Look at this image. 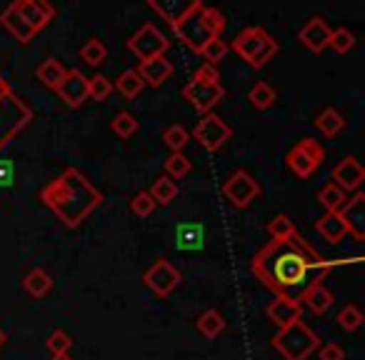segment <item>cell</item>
<instances>
[{
  "label": "cell",
  "mask_w": 365,
  "mask_h": 360,
  "mask_svg": "<svg viewBox=\"0 0 365 360\" xmlns=\"http://www.w3.org/2000/svg\"><path fill=\"white\" fill-rule=\"evenodd\" d=\"M348 260H325L313 250L308 240L295 230L288 240H268L250 260V270L263 288L275 293V298H288L300 303L305 290L323 283L330 270Z\"/></svg>",
  "instance_id": "cell-1"
},
{
  "label": "cell",
  "mask_w": 365,
  "mask_h": 360,
  "mask_svg": "<svg viewBox=\"0 0 365 360\" xmlns=\"http://www.w3.org/2000/svg\"><path fill=\"white\" fill-rule=\"evenodd\" d=\"M41 200L66 228L76 230L103 203V193L78 168H66V173L41 190Z\"/></svg>",
  "instance_id": "cell-2"
},
{
  "label": "cell",
  "mask_w": 365,
  "mask_h": 360,
  "mask_svg": "<svg viewBox=\"0 0 365 360\" xmlns=\"http://www.w3.org/2000/svg\"><path fill=\"white\" fill-rule=\"evenodd\" d=\"M273 348L285 360H308L320 348V338L313 333L310 325L295 320L285 328H278V333L273 335Z\"/></svg>",
  "instance_id": "cell-3"
},
{
  "label": "cell",
  "mask_w": 365,
  "mask_h": 360,
  "mask_svg": "<svg viewBox=\"0 0 365 360\" xmlns=\"http://www.w3.org/2000/svg\"><path fill=\"white\" fill-rule=\"evenodd\" d=\"M233 51L238 53L250 68H263L265 63L275 58L278 43H275V38L270 36V33H265L263 28L250 26L235 36Z\"/></svg>",
  "instance_id": "cell-4"
},
{
  "label": "cell",
  "mask_w": 365,
  "mask_h": 360,
  "mask_svg": "<svg viewBox=\"0 0 365 360\" xmlns=\"http://www.w3.org/2000/svg\"><path fill=\"white\" fill-rule=\"evenodd\" d=\"M33 120V110L28 108L26 101L8 93L6 98H0V150L13 140L21 130H26Z\"/></svg>",
  "instance_id": "cell-5"
},
{
  "label": "cell",
  "mask_w": 365,
  "mask_h": 360,
  "mask_svg": "<svg viewBox=\"0 0 365 360\" xmlns=\"http://www.w3.org/2000/svg\"><path fill=\"white\" fill-rule=\"evenodd\" d=\"M323 160H325V148L320 145V140L308 138V135L300 138V140L285 153V165H288L290 170H293V175L300 178V180L313 175V173L323 165Z\"/></svg>",
  "instance_id": "cell-6"
},
{
  "label": "cell",
  "mask_w": 365,
  "mask_h": 360,
  "mask_svg": "<svg viewBox=\"0 0 365 360\" xmlns=\"http://www.w3.org/2000/svg\"><path fill=\"white\" fill-rule=\"evenodd\" d=\"M175 36L180 38V43L182 46H188L193 53H203V48L208 46L213 38H218L213 31L208 28V23H205V18H203V6L198 8V11H193L188 18H182L180 23H178L175 28Z\"/></svg>",
  "instance_id": "cell-7"
},
{
  "label": "cell",
  "mask_w": 365,
  "mask_h": 360,
  "mask_svg": "<svg viewBox=\"0 0 365 360\" xmlns=\"http://www.w3.org/2000/svg\"><path fill=\"white\" fill-rule=\"evenodd\" d=\"M193 138L200 143V148L208 153H218L225 143L233 138V128L215 113H205L198 120V125L193 128Z\"/></svg>",
  "instance_id": "cell-8"
},
{
  "label": "cell",
  "mask_w": 365,
  "mask_h": 360,
  "mask_svg": "<svg viewBox=\"0 0 365 360\" xmlns=\"http://www.w3.org/2000/svg\"><path fill=\"white\" fill-rule=\"evenodd\" d=\"M168 48H170V41H168L153 23H145V26L138 28V31L128 38V51H130L135 58H140V61H148V58H155V56H165Z\"/></svg>",
  "instance_id": "cell-9"
},
{
  "label": "cell",
  "mask_w": 365,
  "mask_h": 360,
  "mask_svg": "<svg viewBox=\"0 0 365 360\" xmlns=\"http://www.w3.org/2000/svg\"><path fill=\"white\" fill-rule=\"evenodd\" d=\"M143 280H145V285L158 295V298H168V295H170L173 290L180 285L182 275H180V270L170 263V260L160 258L145 270Z\"/></svg>",
  "instance_id": "cell-10"
},
{
  "label": "cell",
  "mask_w": 365,
  "mask_h": 360,
  "mask_svg": "<svg viewBox=\"0 0 365 360\" xmlns=\"http://www.w3.org/2000/svg\"><path fill=\"white\" fill-rule=\"evenodd\" d=\"M223 195L230 200V205H235V208H248V205L260 195V185L250 173L235 170L233 175L223 183Z\"/></svg>",
  "instance_id": "cell-11"
},
{
  "label": "cell",
  "mask_w": 365,
  "mask_h": 360,
  "mask_svg": "<svg viewBox=\"0 0 365 360\" xmlns=\"http://www.w3.org/2000/svg\"><path fill=\"white\" fill-rule=\"evenodd\" d=\"M182 98L190 103L198 113H210L225 98V88L220 83H198L190 78L182 88Z\"/></svg>",
  "instance_id": "cell-12"
},
{
  "label": "cell",
  "mask_w": 365,
  "mask_h": 360,
  "mask_svg": "<svg viewBox=\"0 0 365 360\" xmlns=\"http://www.w3.org/2000/svg\"><path fill=\"white\" fill-rule=\"evenodd\" d=\"M11 8L36 33H41L46 26H51L53 18H56V8H53L51 0H13Z\"/></svg>",
  "instance_id": "cell-13"
},
{
  "label": "cell",
  "mask_w": 365,
  "mask_h": 360,
  "mask_svg": "<svg viewBox=\"0 0 365 360\" xmlns=\"http://www.w3.org/2000/svg\"><path fill=\"white\" fill-rule=\"evenodd\" d=\"M330 178H333V183L338 185V188H343L345 193H353V190H358L360 185H363L365 168L360 165V160L355 155H345L343 160L333 168Z\"/></svg>",
  "instance_id": "cell-14"
},
{
  "label": "cell",
  "mask_w": 365,
  "mask_h": 360,
  "mask_svg": "<svg viewBox=\"0 0 365 360\" xmlns=\"http://www.w3.org/2000/svg\"><path fill=\"white\" fill-rule=\"evenodd\" d=\"M56 93L68 108H81L88 98V78L81 71H66V78L56 88Z\"/></svg>",
  "instance_id": "cell-15"
},
{
  "label": "cell",
  "mask_w": 365,
  "mask_h": 360,
  "mask_svg": "<svg viewBox=\"0 0 365 360\" xmlns=\"http://www.w3.org/2000/svg\"><path fill=\"white\" fill-rule=\"evenodd\" d=\"M338 213L348 228V235H353L355 240H365V195L355 193L353 198L345 200Z\"/></svg>",
  "instance_id": "cell-16"
},
{
  "label": "cell",
  "mask_w": 365,
  "mask_h": 360,
  "mask_svg": "<svg viewBox=\"0 0 365 360\" xmlns=\"http://www.w3.org/2000/svg\"><path fill=\"white\" fill-rule=\"evenodd\" d=\"M148 6L160 18H165L170 28H175L182 18H188L193 11H198L203 3L200 0H148Z\"/></svg>",
  "instance_id": "cell-17"
},
{
  "label": "cell",
  "mask_w": 365,
  "mask_h": 360,
  "mask_svg": "<svg viewBox=\"0 0 365 360\" xmlns=\"http://www.w3.org/2000/svg\"><path fill=\"white\" fill-rule=\"evenodd\" d=\"M330 31L333 28L323 21L320 16H313L298 33V41L308 48L310 53H323L328 48V41H330Z\"/></svg>",
  "instance_id": "cell-18"
},
{
  "label": "cell",
  "mask_w": 365,
  "mask_h": 360,
  "mask_svg": "<svg viewBox=\"0 0 365 360\" xmlns=\"http://www.w3.org/2000/svg\"><path fill=\"white\" fill-rule=\"evenodd\" d=\"M135 73L140 76L143 83L158 88L173 76V63L168 61L165 56H155V58H148V61H140V66H138Z\"/></svg>",
  "instance_id": "cell-19"
},
{
  "label": "cell",
  "mask_w": 365,
  "mask_h": 360,
  "mask_svg": "<svg viewBox=\"0 0 365 360\" xmlns=\"http://www.w3.org/2000/svg\"><path fill=\"white\" fill-rule=\"evenodd\" d=\"M300 310H303V305L295 303V300H288V298H275L273 303L268 305V310H265V315H268V320H273L278 328H285V325L295 323V320H300Z\"/></svg>",
  "instance_id": "cell-20"
},
{
  "label": "cell",
  "mask_w": 365,
  "mask_h": 360,
  "mask_svg": "<svg viewBox=\"0 0 365 360\" xmlns=\"http://www.w3.org/2000/svg\"><path fill=\"white\" fill-rule=\"evenodd\" d=\"M0 26L6 28V31L11 33V36L16 38L18 43H23V46H26V43H31L33 38H36V31H33V28L28 26V23L23 21V18L18 16V13L13 11L11 6L0 13Z\"/></svg>",
  "instance_id": "cell-21"
},
{
  "label": "cell",
  "mask_w": 365,
  "mask_h": 360,
  "mask_svg": "<svg viewBox=\"0 0 365 360\" xmlns=\"http://www.w3.org/2000/svg\"><path fill=\"white\" fill-rule=\"evenodd\" d=\"M315 230H318L330 245H338L340 240H345V235H348V228H345L340 213H325L323 218L315 220Z\"/></svg>",
  "instance_id": "cell-22"
},
{
  "label": "cell",
  "mask_w": 365,
  "mask_h": 360,
  "mask_svg": "<svg viewBox=\"0 0 365 360\" xmlns=\"http://www.w3.org/2000/svg\"><path fill=\"white\" fill-rule=\"evenodd\" d=\"M23 288H26V293L31 295V298H36V300L46 298V295L53 290L51 273H48V270H43V268H33L31 273L23 278Z\"/></svg>",
  "instance_id": "cell-23"
},
{
  "label": "cell",
  "mask_w": 365,
  "mask_h": 360,
  "mask_svg": "<svg viewBox=\"0 0 365 360\" xmlns=\"http://www.w3.org/2000/svg\"><path fill=\"white\" fill-rule=\"evenodd\" d=\"M203 225L198 223H180L178 225V250H200L203 248Z\"/></svg>",
  "instance_id": "cell-24"
},
{
  "label": "cell",
  "mask_w": 365,
  "mask_h": 360,
  "mask_svg": "<svg viewBox=\"0 0 365 360\" xmlns=\"http://www.w3.org/2000/svg\"><path fill=\"white\" fill-rule=\"evenodd\" d=\"M303 300H305V305H308V308L313 310L315 315H323L325 310L333 305V293H330V290L325 288L323 283H315V285H310V288L305 290Z\"/></svg>",
  "instance_id": "cell-25"
},
{
  "label": "cell",
  "mask_w": 365,
  "mask_h": 360,
  "mask_svg": "<svg viewBox=\"0 0 365 360\" xmlns=\"http://www.w3.org/2000/svg\"><path fill=\"white\" fill-rule=\"evenodd\" d=\"M315 128H318L320 135L335 138L345 128V118L340 115L335 108H325V110H320L318 118H315Z\"/></svg>",
  "instance_id": "cell-26"
},
{
  "label": "cell",
  "mask_w": 365,
  "mask_h": 360,
  "mask_svg": "<svg viewBox=\"0 0 365 360\" xmlns=\"http://www.w3.org/2000/svg\"><path fill=\"white\" fill-rule=\"evenodd\" d=\"M36 78L46 88H53V91H56V88L61 86L63 78H66V68H63V63L56 61V58H48V61H43L41 66H38Z\"/></svg>",
  "instance_id": "cell-27"
},
{
  "label": "cell",
  "mask_w": 365,
  "mask_h": 360,
  "mask_svg": "<svg viewBox=\"0 0 365 360\" xmlns=\"http://www.w3.org/2000/svg\"><path fill=\"white\" fill-rule=\"evenodd\" d=\"M195 328H198V333L203 335V338H218V335L225 330V318L215 308H210L198 315Z\"/></svg>",
  "instance_id": "cell-28"
},
{
  "label": "cell",
  "mask_w": 365,
  "mask_h": 360,
  "mask_svg": "<svg viewBox=\"0 0 365 360\" xmlns=\"http://www.w3.org/2000/svg\"><path fill=\"white\" fill-rule=\"evenodd\" d=\"M345 200H348V193L343 188H338L335 183H328L318 190V203L325 208V213H338L345 205Z\"/></svg>",
  "instance_id": "cell-29"
},
{
  "label": "cell",
  "mask_w": 365,
  "mask_h": 360,
  "mask_svg": "<svg viewBox=\"0 0 365 360\" xmlns=\"http://www.w3.org/2000/svg\"><path fill=\"white\" fill-rule=\"evenodd\" d=\"M150 198L155 200V205H170L178 198V185L175 180H170L168 175H160L158 180H153V188L148 190Z\"/></svg>",
  "instance_id": "cell-30"
},
{
  "label": "cell",
  "mask_w": 365,
  "mask_h": 360,
  "mask_svg": "<svg viewBox=\"0 0 365 360\" xmlns=\"http://www.w3.org/2000/svg\"><path fill=\"white\" fill-rule=\"evenodd\" d=\"M145 88V83L140 81V76H138L135 71H125V73H120L118 76V81L113 83V91H118L120 93L125 101H133V98L138 96V93Z\"/></svg>",
  "instance_id": "cell-31"
},
{
  "label": "cell",
  "mask_w": 365,
  "mask_h": 360,
  "mask_svg": "<svg viewBox=\"0 0 365 360\" xmlns=\"http://www.w3.org/2000/svg\"><path fill=\"white\" fill-rule=\"evenodd\" d=\"M248 101H250V106L258 108V110H268V108H273V103H275L273 86H268L265 81H258L253 88H250Z\"/></svg>",
  "instance_id": "cell-32"
},
{
  "label": "cell",
  "mask_w": 365,
  "mask_h": 360,
  "mask_svg": "<svg viewBox=\"0 0 365 360\" xmlns=\"http://www.w3.org/2000/svg\"><path fill=\"white\" fill-rule=\"evenodd\" d=\"M110 128H113V133L120 138V140H128L130 135H135L138 118L133 115V113H128V110H120V113H115V118L110 120Z\"/></svg>",
  "instance_id": "cell-33"
},
{
  "label": "cell",
  "mask_w": 365,
  "mask_h": 360,
  "mask_svg": "<svg viewBox=\"0 0 365 360\" xmlns=\"http://www.w3.org/2000/svg\"><path fill=\"white\" fill-rule=\"evenodd\" d=\"M190 140V133L185 130L182 125H168L165 130H163V143H165L168 148H170L173 153H182L185 150V145H188Z\"/></svg>",
  "instance_id": "cell-34"
},
{
  "label": "cell",
  "mask_w": 365,
  "mask_h": 360,
  "mask_svg": "<svg viewBox=\"0 0 365 360\" xmlns=\"http://www.w3.org/2000/svg\"><path fill=\"white\" fill-rule=\"evenodd\" d=\"M81 58L88 63V66L98 68L101 63H106L108 58V48L103 41H98V38H91V41L86 43V46L81 48Z\"/></svg>",
  "instance_id": "cell-35"
},
{
  "label": "cell",
  "mask_w": 365,
  "mask_h": 360,
  "mask_svg": "<svg viewBox=\"0 0 365 360\" xmlns=\"http://www.w3.org/2000/svg\"><path fill=\"white\" fill-rule=\"evenodd\" d=\"M190 168H193V163L182 155V153H173L165 160V175L170 178V180H180V178L188 175Z\"/></svg>",
  "instance_id": "cell-36"
},
{
  "label": "cell",
  "mask_w": 365,
  "mask_h": 360,
  "mask_svg": "<svg viewBox=\"0 0 365 360\" xmlns=\"http://www.w3.org/2000/svg\"><path fill=\"white\" fill-rule=\"evenodd\" d=\"M293 233H295V223H293V220H290L285 213L275 215V218L268 223V235H270V240H288Z\"/></svg>",
  "instance_id": "cell-37"
},
{
  "label": "cell",
  "mask_w": 365,
  "mask_h": 360,
  "mask_svg": "<svg viewBox=\"0 0 365 360\" xmlns=\"http://www.w3.org/2000/svg\"><path fill=\"white\" fill-rule=\"evenodd\" d=\"M113 93V83L106 76H93L88 78V98L96 103H106Z\"/></svg>",
  "instance_id": "cell-38"
},
{
  "label": "cell",
  "mask_w": 365,
  "mask_h": 360,
  "mask_svg": "<svg viewBox=\"0 0 365 360\" xmlns=\"http://www.w3.org/2000/svg\"><path fill=\"white\" fill-rule=\"evenodd\" d=\"M328 46L333 48L335 53H348V51H353L355 48V36H353V31H348V28H335V31H330V41H328Z\"/></svg>",
  "instance_id": "cell-39"
},
{
  "label": "cell",
  "mask_w": 365,
  "mask_h": 360,
  "mask_svg": "<svg viewBox=\"0 0 365 360\" xmlns=\"http://www.w3.org/2000/svg\"><path fill=\"white\" fill-rule=\"evenodd\" d=\"M228 51H230V46L218 36V38H213V41H210L208 46L203 48V53H200V56L205 58V63H208V66H218L220 61H225Z\"/></svg>",
  "instance_id": "cell-40"
},
{
  "label": "cell",
  "mask_w": 365,
  "mask_h": 360,
  "mask_svg": "<svg viewBox=\"0 0 365 360\" xmlns=\"http://www.w3.org/2000/svg\"><path fill=\"white\" fill-rule=\"evenodd\" d=\"M338 325L343 330H348V333H353V330H358L360 325H363V313H360L358 308H355V305H345L343 310H340L338 313Z\"/></svg>",
  "instance_id": "cell-41"
},
{
  "label": "cell",
  "mask_w": 365,
  "mask_h": 360,
  "mask_svg": "<svg viewBox=\"0 0 365 360\" xmlns=\"http://www.w3.org/2000/svg\"><path fill=\"white\" fill-rule=\"evenodd\" d=\"M46 345H48V350H51V355H68L73 340H71V335H68L66 330H53V333L48 335Z\"/></svg>",
  "instance_id": "cell-42"
},
{
  "label": "cell",
  "mask_w": 365,
  "mask_h": 360,
  "mask_svg": "<svg viewBox=\"0 0 365 360\" xmlns=\"http://www.w3.org/2000/svg\"><path fill=\"white\" fill-rule=\"evenodd\" d=\"M130 208H133V213H135L138 218H150L153 210H155V200L150 198V193H148V190H140V193L133 195Z\"/></svg>",
  "instance_id": "cell-43"
},
{
  "label": "cell",
  "mask_w": 365,
  "mask_h": 360,
  "mask_svg": "<svg viewBox=\"0 0 365 360\" xmlns=\"http://www.w3.org/2000/svg\"><path fill=\"white\" fill-rule=\"evenodd\" d=\"M203 18H205V23H208V28L215 33V36H220V33L225 31V16L218 11V8H205L203 6Z\"/></svg>",
  "instance_id": "cell-44"
},
{
  "label": "cell",
  "mask_w": 365,
  "mask_h": 360,
  "mask_svg": "<svg viewBox=\"0 0 365 360\" xmlns=\"http://www.w3.org/2000/svg\"><path fill=\"white\" fill-rule=\"evenodd\" d=\"M193 81H198V83H218L220 81L218 68L208 66V63H203V66H200L198 71L193 73Z\"/></svg>",
  "instance_id": "cell-45"
},
{
  "label": "cell",
  "mask_w": 365,
  "mask_h": 360,
  "mask_svg": "<svg viewBox=\"0 0 365 360\" xmlns=\"http://www.w3.org/2000/svg\"><path fill=\"white\" fill-rule=\"evenodd\" d=\"M318 358L320 360H345V350L338 343H328L323 348H318Z\"/></svg>",
  "instance_id": "cell-46"
},
{
  "label": "cell",
  "mask_w": 365,
  "mask_h": 360,
  "mask_svg": "<svg viewBox=\"0 0 365 360\" xmlns=\"http://www.w3.org/2000/svg\"><path fill=\"white\" fill-rule=\"evenodd\" d=\"M13 185V163L0 160V188H11Z\"/></svg>",
  "instance_id": "cell-47"
},
{
  "label": "cell",
  "mask_w": 365,
  "mask_h": 360,
  "mask_svg": "<svg viewBox=\"0 0 365 360\" xmlns=\"http://www.w3.org/2000/svg\"><path fill=\"white\" fill-rule=\"evenodd\" d=\"M8 93H11V86H8V81L3 76H0V98H6Z\"/></svg>",
  "instance_id": "cell-48"
},
{
  "label": "cell",
  "mask_w": 365,
  "mask_h": 360,
  "mask_svg": "<svg viewBox=\"0 0 365 360\" xmlns=\"http://www.w3.org/2000/svg\"><path fill=\"white\" fill-rule=\"evenodd\" d=\"M6 340H8V335H6V330L0 328V348H3V345H6Z\"/></svg>",
  "instance_id": "cell-49"
},
{
  "label": "cell",
  "mask_w": 365,
  "mask_h": 360,
  "mask_svg": "<svg viewBox=\"0 0 365 360\" xmlns=\"http://www.w3.org/2000/svg\"><path fill=\"white\" fill-rule=\"evenodd\" d=\"M51 360H73V358H71V355H53Z\"/></svg>",
  "instance_id": "cell-50"
}]
</instances>
